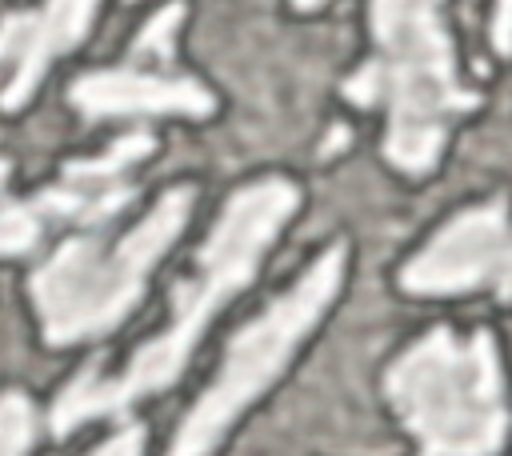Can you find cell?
I'll return each mask as SVG.
<instances>
[{"label":"cell","instance_id":"cell-8","mask_svg":"<svg viewBox=\"0 0 512 456\" xmlns=\"http://www.w3.org/2000/svg\"><path fill=\"white\" fill-rule=\"evenodd\" d=\"M508 248H512V236H508L504 200H488L452 216L424 244V252H416L404 264L400 284L404 292H416V296H452V292L480 288L488 280L496 284Z\"/></svg>","mask_w":512,"mask_h":456},{"label":"cell","instance_id":"cell-5","mask_svg":"<svg viewBox=\"0 0 512 456\" xmlns=\"http://www.w3.org/2000/svg\"><path fill=\"white\" fill-rule=\"evenodd\" d=\"M344 260H348L344 244L324 248L284 296H276L252 324H244L232 336L212 388L184 416L168 456H208L224 440V432L236 424V416L256 396L268 392V384L284 372V364L292 360L300 340L316 328V320L336 300L340 280H344Z\"/></svg>","mask_w":512,"mask_h":456},{"label":"cell","instance_id":"cell-12","mask_svg":"<svg viewBox=\"0 0 512 456\" xmlns=\"http://www.w3.org/2000/svg\"><path fill=\"white\" fill-rule=\"evenodd\" d=\"M492 44L500 56L512 52V0H496V16H492Z\"/></svg>","mask_w":512,"mask_h":456},{"label":"cell","instance_id":"cell-14","mask_svg":"<svg viewBox=\"0 0 512 456\" xmlns=\"http://www.w3.org/2000/svg\"><path fill=\"white\" fill-rule=\"evenodd\" d=\"M324 0H296V8H320Z\"/></svg>","mask_w":512,"mask_h":456},{"label":"cell","instance_id":"cell-13","mask_svg":"<svg viewBox=\"0 0 512 456\" xmlns=\"http://www.w3.org/2000/svg\"><path fill=\"white\" fill-rule=\"evenodd\" d=\"M496 292H500V300H508V304H512V248H508L504 268H500V276H496Z\"/></svg>","mask_w":512,"mask_h":456},{"label":"cell","instance_id":"cell-6","mask_svg":"<svg viewBox=\"0 0 512 456\" xmlns=\"http://www.w3.org/2000/svg\"><path fill=\"white\" fill-rule=\"evenodd\" d=\"M156 148L152 132L120 136L104 156L64 164L60 180L36 196L0 200V256H20L36 248L48 224H100L132 200L128 172Z\"/></svg>","mask_w":512,"mask_h":456},{"label":"cell","instance_id":"cell-2","mask_svg":"<svg viewBox=\"0 0 512 456\" xmlns=\"http://www.w3.org/2000/svg\"><path fill=\"white\" fill-rule=\"evenodd\" d=\"M376 56L344 84V96L360 108H384V156L424 176L436 168L448 128L476 108V92L464 88L444 28V0H372Z\"/></svg>","mask_w":512,"mask_h":456},{"label":"cell","instance_id":"cell-7","mask_svg":"<svg viewBox=\"0 0 512 456\" xmlns=\"http://www.w3.org/2000/svg\"><path fill=\"white\" fill-rule=\"evenodd\" d=\"M180 16H184L180 4H168L164 12H156L136 36L120 68L88 72L72 84V104L92 120L96 116H160V112L208 116L212 112L208 88L176 72L172 64V40H176Z\"/></svg>","mask_w":512,"mask_h":456},{"label":"cell","instance_id":"cell-1","mask_svg":"<svg viewBox=\"0 0 512 456\" xmlns=\"http://www.w3.org/2000/svg\"><path fill=\"white\" fill-rule=\"evenodd\" d=\"M296 204H300V196H296V184H288V180L244 184L224 204L212 236L204 240L196 276L176 284L168 328L156 332L148 344H140V352L116 376H100L92 368L80 372L52 404V432L64 436L84 420L116 416L128 404L168 388L184 372L208 320L256 276L268 244L276 240L284 220L296 212Z\"/></svg>","mask_w":512,"mask_h":456},{"label":"cell","instance_id":"cell-9","mask_svg":"<svg viewBox=\"0 0 512 456\" xmlns=\"http://www.w3.org/2000/svg\"><path fill=\"white\" fill-rule=\"evenodd\" d=\"M100 0H44L36 12H16L0 24V108L28 104L48 64L80 44Z\"/></svg>","mask_w":512,"mask_h":456},{"label":"cell","instance_id":"cell-4","mask_svg":"<svg viewBox=\"0 0 512 456\" xmlns=\"http://www.w3.org/2000/svg\"><path fill=\"white\" fill-rule=\"evenodd\" d=\"M192 212V188H172L124 236H80L60 244L32 272V304L48 344H80L112 332L144 292L148 272L180 236Z\"/></svg>","mask_w":512,"mask_h":456},{"label":"cell","instance_id":"cell-3","mask_svg":"<svg viewBox=\"0 0 512 456\" xmlns=\"http://www.w3.org/2000/svg\"><path fill=\"white\" fill-rule=\"evenodd\" d=\"M384 392L420 456H496L504 444V376L488 332H424L392 360Z\"/></svg>","mask_w":512,"mask_h":456},{"label":"cell","instance_id":"cell-10","mask_svg":"<svg viewBox=\"0 0 512 456\" xmlns=\"http://www.w3.org/2000/svg\"><path fill=\"white\" fill-rule=\"evenodd\" d=\"M36 412L24 392H0V456H28Z\"/></svg>","mask_w":512,"mask_h":456},{"label":"cell","instance_id":"cell-11","mask_svg":"<svg viewBox=\"0 0 512 456\" xmlns=\"http://www.w3.org/2000/svg\"><path fill=\"white\" fill-rule=\"evenodd\" d=\"M88 456H144V428H136V424H128V428H120L116 436H108L96 452H88Z\"/></svg>","mask_w":512,"mask_h":456}]
</instances>
